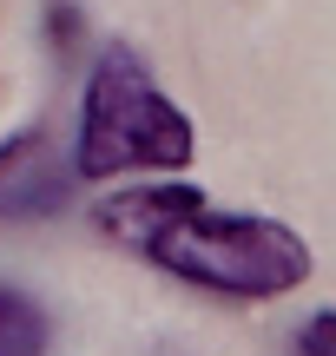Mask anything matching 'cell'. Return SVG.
Here are the masks:
<instances>
[{
	"mask_svg": "<svg viewBox=\"0 0 336 356\" xmlns=\"http://www.w3.org/2000/svg\"><path fill=\"white\" fill-rule=\"evenodd\" d=\"M198 132L178 106L165 99L145 60L132 47H106L99 66L86 73V99H79V145H73V172L79 178H112L132 165H158L178 172L192 165Z\"/></svg>",
	"mask_w": 336,
	"mask_h": 356,
	"instance_id": "obj_2",
	"label": "cell"
},
{
	"mask_svg": "<svg viewBox=\"0 0 336 356\" xmlns=\"http://www.w3.org/2000/svg\"><path fill=\"white\" fill-rule=\"evenodd\" d=\"M99 231L178 284L264 304L310 277V244L264 211H224L198 185H132L99 198Z\"/></svg>",
	"mask_w": 336,
	"mask_h": 356,
	"instance_id": "obj_1",
	"label": "cell"
},
{
	"mask_svg": "<svg viewBox=\"0 0 336 356\" xmlns=\"http://www.w3.org/2000/svg\"><path fill=\"white\" fill-rule=\"evenodd\" d=\"M73 185H79V172L60 165L47 126L0 139V218H53L73 198Z\"/></svg>",
	"mask_w": 336,
	"mask_h": 356,
	"instance_id": "obj_3",
	"label": "cell"
},
{
	"mask_svg": "<svg viewBox=\"0 0 336 356\" xmlns=\"http://www.w3.org/2000/svg\"><path fill=\"white\" fill-rule=\"evenodd\" d=\"M79 33H86V13L79 0H47V40H53V60H73Z\"/></svg>",
	"mask_w": 336,
	"mask_h": 356,
	"instance_id": "obj_5",
	"label": "cell"
},
{
	"mask_svg": "<svg viewBox=\"0 0 336 356\" xmlns=\"http://www.w3.org/2000/svg\"><path fill=\"white\" fill-rule=\"evenodd\" d=\"M53 343V317L26 291L0 284V356H40Z\"/></svg>",
	"mask_w": 336,
	"mask_h": 356,
	"instance_id": "obj_4",
	"label": "cell"
},
{
	"mask_svg": "<svg viewBox=\"0 0 336 356\" xmlns=\"http://www.w3.org/2000/svg\"><path fill=\"white\" fill-rule=\"evenodd\" d=\"M297 350L303 356H330L336 350V310H317V323H303V330H297Z\"/></svg>",
	"mask_w": 336,
	"mask_h": 356,
	"instance_id": "obj_6",
	"label": "cell"
}]
</instances>
